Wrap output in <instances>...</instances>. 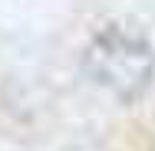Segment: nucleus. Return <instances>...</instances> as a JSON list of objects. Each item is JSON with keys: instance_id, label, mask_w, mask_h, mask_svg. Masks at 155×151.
<instances>
[{"instance_id": "f257e3e1", "label": "nucleus", "mask_w": 155, "mask_h": 151, "mask_svg": "<svg viewBox=\"0 0 155 151\" xmlns=\"http://www.w3.org/2000/svg\"><path fill=\"white\" fill-rule=\"evenodd\" d=\"M83 66L96 86H102L122 102H132L152 86L155 49L139 30L106 27L89 43Z\"/></svg>"}]
</instances>
